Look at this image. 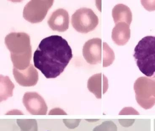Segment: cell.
Instances as JSON below:
<instances>
[{
  "label": "cell",
  "mask_w": 155,
  "mask_h": 131,
  "mask_svg": "<svg viewBox=\"0 0 155 131\" xmlns=\"http://www.w3.org/2000/svg\"><path fill=\"white\" fill-rule=\"evenodd\" d=\"M17 123L21 131H38L37 121L34 119L17 120Z\"/></svg>",
  "instance_id": "cell-14"
},
{
  "label": "cell",
  "mask_w": 155,
  "mask_h": 131,
  "mask_svg": "<svg viewBox=\"0 0 155 131\" xmlns=\"http://www.w3.org/2000/svg\"><path fill=\"white\" fill-rule=\"evenodd\" d=\"M135 86L140 90L149 107L155 104V80L148 77H140L136 81Z\"/></svg>",
  "instance_id": "cell-9"
},
{
  "label": "cell",
  "mask_w": 155,
  "mask_h": 131,
  "mask_svg": "<svg viewBox=\"0 0 155 131\" xmlns=\"http://www.w3.org/2000/svg\"><path fill=\"white\" fill-rule=\"evenodd\" d=\"M26 109L31 114L44 115L47 114L48 107L42 97L36 92H27L22 98Z\"/></svg>",
  "instance_id": "cell-7"
},
{
  "label": "cell",
  "mask_w": 155,
  "mask_h": 131,
  "mask_svg": "<svg viewBox=\"0 0 155 131\" xmlns=\"http://www.w3.org/2000/svg\"><path fill=\"white\" fill-rule=\"evenodd\" d=\"M48 24L53 30L60 32L66 31L69 25L68 12L63 8L56 10L48 19Z\"/></svg>",
  "instance_id": "cell-10"
},
{
  "label": "cell",
  "mask_w": 155,
  "mask_h": 131,
  "mask_svg": "<svg viewBox=\"0 0 155 131\" xmlns=\"http://www.w3.org/2000/svg\"><path fill=\"white\" fill-rule=\"evenodd\" d=\"M99 19L92 9L81 8L77 10L72 16L71 23L76 31L87 33L93 31L99 24Z\"/></svg>",
  "instance_id": "cell-5"
},
{
  "label": "cell",
  "mask_w": 155,
  "mask_h": 131,
  "mask_svg": "<svg viewBox=\"0 0 155 131\" xmlns=\"http://www.w3.org/2000/svg\"><path fill=\"white\" fill-rule=\"evenodd\" d=\"M112 16L115 24L125 22L130 25L132 20L131 10L127 6L123 4H118L115 6L113 9Z\"/></svg>",
  "instance_id": "cell-12"
},
{
  "label": "cell",
  "mask_w": 155,
  "mask_h": 131,
  "mask_svg": "<svg viewBox=\"0 0 155 131\" xmlns=\"http://www.w3.org/2000/svg\"><path fill=\"white\" fill-rule=\"evenodd\" d=\"M142 5L144 8L149 11L155 10V1H141Z\"/></svg>",
  "instance_id": "cell-15"
},
{
  "label": "cell",
  "mask_w": 155,
  "mask_h": 131,
  "mask_svg": "<svg viewBox=\"0 0 155 131\" xmlns=\"http://www.w3.org/2000/svg\"><path fill=\"white\" fill-rule=\"evenodd\" d=\"M130 25L125 22L116 24L113 29L112 38L116 44L124 46L129 41L130 38Z\"/></svg>",
  "instance_id": "cell-11"
},
{
  "label": "cell",
  "mask_w": 155,
  "mask_h": 131,
  "mask_svg": "<svg viewBox=\"0 0 155 131\" xmlns=\"http://www.w3.org/2000/svg\"></svg>",
  "instance_id": "cell-16"
},
{
  "label": "cell",
  "mask_w": 155,
  "mask_h": 131,
  "mask_svg": "<svg viewBox=\"0 0 155 131\" xmlns=\"http://www.w3.org/2000/svg\"><path fill=\"white\" fill-rule=\"evenodd\" d=\"M133 56L142 73L155 78V36L142 38L136 46Z\"/></svg>",
  "instance_id": "cell-3"
},
{
  "label": "cell",
  "mask_w": 155,
  "mask_h": 131,
  "mask_svg": "<svg viewBox=\"0 0 155 131\" xmlns=\"http://www.w3.org/2000/svg\"><path fill=\"white\" fill-rule=\"evenodd\" d=\"M54 1L53 0H32L26 4L23 16L27 21L32 23L41 22L45 19Z\"/></svg>",
  "instance_id": "cell-6"
},
{
  "label": "cell",
  "mask_w": 155,
  "mask_h": 131,
  "mask_svg": "<svg viewBox=\"0 0 155 131\" xmlns=\"http://www.w3.org/2000/svg\"><path fill=\"white\" fill-rule=\"evenodd\" d=\"M102 53V40L101 38L89 40L85 43L83 48V55L89 64L94 65L101 63L103 60L105 67L111 64L114 60V54L108 45L107 46L104 54Z\"/></svg>",
  "instance_id": "cell-4"
},
{
  "label": "cell",
  "mask_w": 155,
  "mask_h": 131,
  "mask_svg": "<svg viewBox=\"0 0 155 131\" xmlns=\"http://www.w3.org/2000/svg\"><path fill=\"white\" fill-rule=\"evenodd\" d=\"M13 73L16 81L21 86H34L38 81V72L32 64L22 70L14 67Z\"/></svg>",
  "instance_id": "cell-8"
},
{
  "label": "cell",
  "mask_w": 155,
  "mask_h": 131,
  "mask_svg": "<svg viewBox=\"0 0 155 131\" xmlns=\"http://www.w3.org/2000/svg\"><path fill=\"white\" fill-rule=\"evenodd\" d=\"M15 85L7 76H0V101L7 100L12 96Z\"/></svg>",
  "instance_id": "cell-13"
},
{
  "label": "cell",
  "mask_w": 155,
  "mask_h": 131,
  "mask_svg": "<svg viewBox=\"0 0 155 131\" xmlns=\"http://www.w3.org/2000/svg\"><path fill=\"white\" fill-rule=\"evenodd\" d=\"M5 44L11 53L14 67L21 70L27 68L32 57L31 40L27 33H10L5 37Z\"/></svg>",
  "instance_id": "cell-2"
},
{
  "label": "cell",
  "mask_w": 155,
  "mask_h": 131,
  "mask_svg": "<svg viewBox=\"0 0 155 131\" xmlns=\"http://www.w3.org/2000/svg\"><path fill=\"white\" fill-rule=\"evenodd\" d=\"M72 58V49L67 41L54 35L41 41L33 55V62L46 78L51 79L64 72Z\"/></svg>",
  "instance_id": "cell-1"
}]
</instances>
